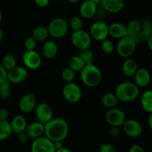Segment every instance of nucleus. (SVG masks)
I'll list each match as a JSON object with an SVG mask.
<instances>
[{
  "instance_id": "1",
  "label": "nucleus",
  "mask_w": 152,
  "mask_h": 152,
  "mask_svg": "<svg viewBox=\"0 0 152 152\" xmlns=\"http://www.w3.org/2000/svg\"><path fill=\"white\" fill-rule=\"evenodd\" d=\"M69 133V125L63 118H53L45 125L44 136L52 142H63Z\"/></svg>"
},
{
  "instance_id": "2",
  "label": "nucleus",
  "mask_w": 152,
  "mask_h": 152,
  "mask_svg": "<svg viewBox=\"0 0 152 152\" xmlns=\"http://www.w3.org/2000/svg\"><path fill=\"white\" fill-rule=\"evenodd\" d=\"M114 93L119 101L131 102L139 97L140 88L135 84L134 82L123 81L117 85Z\"/></svg>"
},
{
  "instance_id": "3",
  "label": "nucleus",
  "mask_w": 152,
  "mask_h": 152,
  "mask_svg": "<svg viewBox=\"0 0 152 152\" xmlns=\"http://www.w3.org/2000/svg\"><path fill=\"white\" fill-rule=\"evenodd\" d=\"M80 78L86 86L96 87L102 81V72L99 67L94 63L87 64L80 72Z\"/></svg>"
},
{
  "instance_id": "4",
  "label": "nucleus",
  "mask_w": 152,
  "mask_h": 152,
  "mask_svg": "<svg viewBox=\"0 0 152 152\" xmlns=\"http://www.w3.org/2000/svg\"><path fill=\"white\" fill-rule=\"evenodd\" d=\"M136 40L134 38L129 36H126L118 40L116 49L119 56L123 58H129L134 55L137 48Z\"/></svg>"
},
{
  "instance_id": "5",
  "label": "nucleus",
  "mask_w": 152,
  "mask_h": 152,
  "mask_svg": "<svg viewBox=\"0 0 152 152\" xmlns=\"http://www.w3.org/2000/svg\"><path fill=\"white\" fill-rule=\"evenodd\" d=\"M49 36L55 39H60L65 37L68 33L69 26L68 22L65 19L56 17L52 19L47 27Z\"/></svg>"
},
{
  "instance_id": "6",
  "label": "nucleus",
  "mask_w": 152,
  "mask_h": 152,
  "mask_svg": "<svg viewBox=\"0 0 152 152\" xmlns=\"http://www.w3.org/2000/svg\"><path fill=\"white\" fill-rule=\"evenodd\" d=\"M62 95L67 101L70 103H77L81 100L83 91L77 83L73 82L66 83L62 87Z\"/></svg>"
},
{
  "instance_id": "7",
  "label": "nucleus",
  "mask_w": 152,
  "mask_h": 152,
  "mask_svg": "<svg viewBox=\"0 0 152 152\" xmlns=\"http://www.w3.org/2000/svg\"><path fill=\"white\" fill-rule=\"evenodd\" d=\"M71 40L73 46L79 50L90 48L92 42V38L89 32L83 29L73 31Z\"/></svg>"
},
{
  "instance_id": "8",
  "label": "nucleus",
  "mask_w": 152,
  "mask_h": 152,
  "mask_svg": "<svg viewBox=\"0 0 152 152\" xmlns=\"http://www.w3.org/2000/svg\"><path fill=\"white\" fill-rule=\"evenodd\" d=\"M89 34L94 40L96 41H102L109 36L108 25L102 20L96 21L91 26Z\"/></svg>"
},
{
  "instance_id": "9",
  "label": "nucleus",
  "mask_w": 152,
  "mask_h": 152,
  "mask_svg": "<svg viewBox=\"0 0 152 152\" xmlns=\"http://www.w3.org/2000/svg\"><path fill=\"white\" fill-rule=\"evenodd\" d=\"M105 119L110 126L121 127L126 120V116L123 110L117 107H114L108 109L105 113Z\"/></svg>"
},
{
  "instance_id": "10",
  "label": "nucleus",
  "mask_w": 152,
  "mask_h": 152,
  "mask_svg": "<svg viewBox=\"0 0 152 152\" xmlns=\"http://www.w3.org/2000/svg\"><path fill=\"white\" fill-rule=\"evenodd\" d=\"M53 142L45 136H42L34 139L31 143V152H55Z\"/></svg>"
},
{
  "instance_id": "11",
  "label": "nucleus",
  "mask_w": 152,
  "mask_h": 152,
  "mask_svg": "<svg viewBox=\"0 0 152 152\" xmlns=\"http://www.w3.org/2000/svg\"><path fill=\"white\" fill-rule=\"evenodd\" d=\"M22 61L25 68L37 69L42 64V58L37 51H25L22 55Z\"/></svg>"
},
{
  "instance_id": "12",
  "label": "nucleus",
  "mask_w": 152,
  "mask_h": 152,
  "mask_svg": "<svg viewBox=\"0 0 152 152\" xmlns=\"http://www.w3.org/2000/svg\"><path fill=\"white\" fill-rule=\"evenodd\" d=\"M35 113L37 121L45 125L53 118V109L50 104L45 102H42L37 104L35 108Z\"/></svg>"
},
{
  "instance_id": "13",
  "label": "nucleus",
  "mask_w": 152,
  "mask_h": 152,
  "mask_svg": "<svg viewBox=\"0 0 152 152\" xmlns=\"http://www.w3.org/2000/svg\"><path fill=\"white\" fill-rule=\"evenodd\" d=\"M28 77V71L27 68L16 66L12 69L7 71V80L11 83L19 84L23 83Z\"/></svg>"
},
{
  "instance_id": "14",
  "label": "nucleus",
  "mask_w": 152,
  "mask_h": 152,
  "mask_svg": "<svg viewBox=\"0 0 152 152\" xmlns=\"http://www.w3.org/2000/svg\"><path fill=\"white\" fill-rule=\"evenodd\" d=\"M125 134L132 138H137L142 133V126L139 121L134 119H126L123 125Z\"/></svg>"
},
{
  "instance_id": "15",
  "label": "nucleus",
  "mask_w": 152,
  "mask_h": 152,
  "mask_svg": "<svg viewBox=\"0 0 152 152\" xmlns=\"http://www.w3.org/2000/svg\"><path fill=\"white\" fill-rule=\"evenodd\" d=\"M37 105V98L32 93H27L20 98L19 108L22 113H30L35 110Z\"/></svg>"
},
{
  "instance_id": "16",
  "label": "nucleus",
  "mask_w": 152,
  "mask_h": 152,
  "mask_svg": "<svg viewBox=\"0 0 152 152\" xmlns=\"http://www.w3.org/2000/svg\"><path fill=\"white\" fill-rule=\"evenodd\" d=\"M134 83L139 88L147 87L151 83V73L145 67L138 68L137 71L134 75Z\"/></svg>"
},
{
  "instance_id": "17",
  "label": "nucleus",
  "mask_w": 152,
  "mask_h": 152,
  "mask_svg": "<svg viewBox=\"0 0 152 152\" xmlns=\"http://www.w3.org/2000/svg\"><path fill=\"white\" fill-rule=\"evenodd\" d=\"M97 7L98 5L91 0H85L80 4L79 9L80 16L83 19H91L95 16Z\"/></svg>"
},
{
  "instance_id": "18",
  "label": "nucleus",
  "mask_w": 152,
  "mask_h": 152,
  "mask_svg": "<svg viewBox=\"0 0 152 152\" xmlns=\"http://www.w3.org/2000/svg\"><path fill=\"white\" fill-rule=\"evenodd\" d=\"M141 23V31L136 37L137 43H146L150 37L152 35V20L151 19H144Z\"/></svg>"
},
{
  "instance_id": "19",
  "label": "nucleus",
  "mask_w": 152,
  "mask_h": 152,
  "mask_svg": "<svg viewBox=\"0 0 152 152\" xmlns=\"http://www.w3.org/2000/svg\"><path fill=\"white\" fill-rule=\"evenodd\" d=\"M100 6L107 12L117 13L123 10L125 6L124 0H102Z\"/></svg>"
},
{
  "instance_id": "20",
  "label": "nucleus",
  "mask_w": 152,
  "mask_h": 152,
  "mask_svg": "<svg viewBox=\"0 0 152 152\" xmlns=\"http://www.w3.org/2000/svg\"><path fill=\"white\" fill-rule=\"evenodd\" d=\"M108 33L109 36L112 38L120 40L123 37L127 36L126 26L120 22H114L108 25Z\"/></svg>"
},
{
  "instance_id": "21",
  "label": "nucleus",
  "mask_w": 152,
  "mask_h": 152,
  "mask_svg": "<svg viewBox=\"0 0 152 152\" xmlns=\"http://www.w3.org/2000/svg\"><path fill=\"white\" fill-rule=\"evenodd\" d=\"M25 132L27 133L29 138L34 139L39 138L44 135L45 124L42 123L39 121L28 124Z\"/></svg>"
},
{
  "instance_id": "22",
  "label": "nucleus",
  "mask_w": 152,
  "mask_h": 152,
  "mask_svg": "<svg viewBox=\"0 0 152 152\" xmlns=\"http://www.w3.org/2000/svg\"><path fill=\"white\" fill-rule=\"evenodd\" d=\"M10 123L13 133L16 134L17 135L20 134V133L25 131L27 126H28L26 119L22 115H16V116H15L12 119L11 122Z\"/></svg>"
},
{
  "instance_id": "23",
  "label": "nucleus",
  "mask_w": 152,
  "mask_h": 152,
  "mask_svg": "<svg viewBox=\"0 0 152 152\" xmlns=\"http://www.w3.org/2000/svg\"><path fill=\"white\" fill-rule=\"evenodd\" d=\"M138 64L136 61L132 58H126L122 64V72L123 75L128 77H132L138 69Z\"/></svg>"
},
{
  "instance_id": "24",
  "label": "nucleus",
  "mask_w": 152,
  "mask_h": 152,
  "mask_svg": "<svg viewBox=\"0 0 152 152\" xmlns=\"http://www.w3.org/2000/svg\"><path fill=\"white\" fill-rule=\"evenodd\" d=\"M43 55L47 59L50 60L54 58L58 53V46L56 42L53 40H48L45 42L42 49Z\"/></svg>"
},
{
  "instance_id": "25",
  "label": "nucleus",
  "mask_w": 152,
  "mask_h": 152,
  "mask_svg": "<svg viewBox=\"0 0 152 152\" xmlns=\"http://www.w3.org/2000/svg\"><path fill=\"white\" fill-rule=\"evenodd\" d=\"M140 104L145 112L152 113V89H147L140 97Z\"/></svg>"
},
{
  "instance_id": "26",
  "label": "nucleus",
  "mask_w": 152,
  "mask_h": 152,
  "mask_svg": "<svg viewBox=\"0 0 152 152\" xmlns=\"http://www.w3.org/2000/svg\"><path fill=\"white\" fill-rule=\"evenodd\" d=\"M126 26L127 35L133 38H136L141 31V23L137 19H131Z\"/></svg>"
},
{
  "instance_id": "27",
  "label": "nucleus",
  "mask_w": 152,
  "mask_h": 152,
  "mask_svg": "<svg viewBox=\"0 0 152 152\" xmlns=\"http://www.w3.org/2000/svg\"><path fill=\"white\" fill-rule=\"evenodd\" d=\"M119 100L114 92H105L102 96V104L105 107L108 109L117 107Z\"/></svg>"
},
{
  "instance_id": "28",
  "label": "nucleus",
  "mask_w": 152,
  "mask_h": 152,
  "mask_svg": "<svg viewBox=\"0 0 152 152\" xmlns=\"http://www.w3.org/2000/svg\"><path fill=\"white\" fill-rule=\"evenodd\" d=\"M68 66L70 69L73 70L74 72H81V70L84 68L86 66V63L84 61L82 60V58L77 55H74V56L71 57L70 59L68 60Z\"/></svg>"
},
{
  "instance_id": "29",
  "label": "nucleus",
  "mask_w": 152,
  "mask_h": 152,
  "mask_svg": "<svg viewBox=\"0 0 152 152\" xmlns=\"http://www.w3.org/2000/svg\"><path fill=\"white\" fill-rule=\"evenodd\" d=\"M49 36L48 28L45 26H38L34 29L32 32V37L37 42H43Z\"/></svg>"
},
{
  "instance_id": "30",
  "label": "nucleus",
  "mask_w": 152,
  "mask_h": 152,
  "mask_svg": "<svg viewBox=\"0 0 152 152\" xmlns=\"http://www.w3.org/2000/svg\"><path fill=\"white\" fill-rule=\"evenodd\" d=\"M13 134L10 123L7 120L0 121V141H3L11 136Z\"/></svg>"
},
{
  "instance_id": "31",
  "label": "nucleus",
  "mask_w": 152,
  "mask_h": 152,
  "mask_svg": "<svg viewBox=\"0 0 152 152\" xmlns=\"http://www.w3.org/2000/svg\"><path fill=\"white\" fill-rule=\"evenodd\" d=\"M1 65L5 68L6 70L9 71L17 66V61L14 55L7 53L3 56L1 59Z\"/></svg>"
},
{
  "instance_id": "32",
  "label": "nucleus",
  "mask_w": 152,
  "mask_h": 152,
  "mask_svg": "<svg viewBox=\"0 0 152 152\" xmlns=\"http://www.w3.org/2000/svg\"><path fill=\"white\" fill-rule=\"evenodd\" d=\"M79 56L82 58L86 65L87 64H92L94 63V52L90 48L83 50H80L79 52Z\"/></svg>"
},
{
  "instance_id": "33",
  "label": "nucleus",
  "mask_w": 152,
  "mask_h": 152,
  "mask_svg": "<svg viewBox=\"0 0 152 152\" xmlns=\"http://www.w3.org/2000/svg\"><path fill=\"white\" fill-rule=\"evenodd\" d=\"M68 26L73 30V31H79V30L83 29V18L81 16H73L70 19L68 22Z\"/></svg>"
},
{
  "instance_id": "34",
  "label": "nucleus",
  "mask_w": 152,
  "mask_h": 152,
  "mask_svg": "<svg viewBox=\"0 0 152 152\" xmlns=\"http://www.w3.org/2000/svg\"><path fill=\"white\" fill-rule=\"evenodd\" d=\"M11 84L8 80H5L0 84V98H7L11 95Z\"/></svg>"
},
{
  "instance_id": "35",
  "label": "nucleus",
  "mask_w": 152,
  "mask_h": 152,
  "mask_svg": "<svg viewBox=\"0 0 152 152\" xmlns=\"http://www.w3.org/2000/svg\"><path fill=\"white\" fill-rule=\"evenodd\" d=\"M101 49L106 55H111L115 51L116 46L111 40L107 38L101 41Z\"/></svg>"
},
{
  "instance_id": "36",
  "label": "nucleus",
  "mask_w": 152,
  "mask_h": 152,
  "mask_svg": "<svg viewBox=\"0 0 152 152\" xmlns=\"http://www.w3.org/2000/svg\"><path fill=\"white\" fill-rule=\"evenodd\" d=\"M61 76L66 83L73 82L75 78V72L73 71L69 67H67V68L62 69V72H61Z\"/></svg>"
},
{
  "instance_id": "37",
  "label": "nucleus",
  "mask_w": 152,
  "mask_h": 152,
  "mask_svg": "<svg viewBox=\"0 0 152 152\" xmlns=\"http://www.w3.org/2000/svg\"><path fill=\"white\" fill-rule=\"evenodd\" d=\"M37 42L34 40L32 36L25 38V41H24V46H25V51L35 50L36 47H37Z\"/></svg>"
},
{
  "instance_id": "38",
  "label": "nucleus",
  "mask_w": 152,
  "mask_h": 152,
  "mask_svg": "<svg viewBox=\"0 0 152 152\" xmlns=\"http://www.w3.org/2000/svg\"><path fill=\"white\" fill-rule=\"evenodd\" d=\"M99 152H117V151L112 145L102 143L99 146Z\"/></svg>"
},
{
  "instance_id": "39",
  "label": "nucleus",
  "mask_w": 152,
  "mask_h": 152,
  "mask_svg": "<svg viewBox=\"0 0 152 152\" xmlns=\"http://www.w3.org/2000/svg\"><path fill=\"white\" fill-rule=\"evenodd\" d=\"M109 136L111 138H117L120 137V134H121V130H120V127L117 126H111L109 131H108Z\"/></svg>"
},
{
  "instance_id": "40",
  "label": "nucleus",
  "mask_w": 152,
  "mask_h": 152,
  "mask_svg": "<svg viewBox=\"0 0 152 152\" xmlns=\"http://www.w3.org/2000/svg\"><path fill=\"white\" fill-rule=\"evenodd\" d=\"M7 80V70L0 63V84Z\"/></svg>"
},
{
  "instance_id": "41",
  "label": "nucleus",
  "mask_w": 152,
  "mask_h": 152,
  "mask_svg": "<svg viewBox=\"0 0 152 152\" xmlns=\"http://www.w3.org/2000/svg\"><path fill=\"white\" fill-rule=\"evenodd\" d=\"M18 139H19V141L22 144H25V143H27L29 140V137L27 134V133L25 131L24 132L20 133L19 134H18Z\"/></svg>"
},
{
  "instance_id": "42",
  "label": "nucleus",
  "mask_w": 152,
  "mask_h": 152,
  "mask_svg": "<svg viewBox=\"0 0 152 152\" xmlns=\"http://www.w3.org/2000/svg\"><path fill=\"white\" fill-rule=\"evenodd\" d=\"M9 116L8 110L5 108L0 109V121L7 120Z\"/></svg>"
},
{
  "instance_id": "43",
  "label": "nucleus",
  "mask_w": 152,
  "mask_h": 152,
  "mask_svg": "<svg viewBox=\"0 0 152 152\" xmlns=\"http://www.w3.org/2000/svg\"><path fill=\"white\" fill-rule=\"evenodd\" d=\"M34 2L39 7L44 8L48 5L50 3V0H34Z\"/></svg>"
},
{
  "instance_id": "44",
  "label": "nucleus",
  "mask_w": 152,
  "mask_h": 152,
  "mask_svg": "<svg viewBox=\"0 0 152 152\" xmlns=\"http://www.w3.org/2000/svg\"><path fill=\"white\" fill-rule=\"evenodd\" d=\"M129 152H145V149L140 145H134L129 149Z\"/></svg>"
},
{
  "instance_id": "45",
  "label": "nucleus",
  "mask_w": 152,
  "mask_h": 152,
  "mask_svg": "<svg viewBox=\"0 0 152 152\" xmlns=\"http://www.w3.org/2000/svg\"><path fill=\"white\" fill-rule=\"evenodd\" d=\"M53 142V146H54L55 150H58V149L63 147V143H62V141H56V142Z\"/></svg>"
},
{
  "instance_id": "46",
  "label": "nucleus",
  "mask_w": 152,
  "mask_h": 152,
  "mask_svg": "<svg viewBox=\"0 0 152 152\" xmlns=\"http://www.w3.org/2000/svg\"><path fill=\"white\" fill-rule=\"evenodd\" d=\"M55 152H72V151H71L69 148H68L66 147H64L63 146V147L55 151Z\"/></svg>"
},
{
  "instance_id": "47",
  "label": "nucleus",
  "mask_w": 152,
  "mask_h": 152,
  "mask_svg": "<svg viewBox=\"0 0 152 152\" xmlns=\"http://www.w3.org/2000/svg\"><path fill=\"white\" fill-rule=\"evenodd\" d=\"M146 43H147V46H148V49H149V50L152 52V35L149 37V38H148V40H147Z\"/></svg>"
},
{
  "instance_id": "48",
  "label": "nucleus",
  "mask_w": 152,
  "mask_h": 152,
  "mask_svg": "<svg viewBox=\"0 0 152 152\" xmlns=\"http://www.w3.org/2000/svg\"><path fill=\"white\" fill-rule=\"evenodd\" d=\"M148 127H149V128L151 129V131H152V113H150L149 116H148Z\"/></svg>"
},
{
  "instance_id": "49",
  "label": "nucleus",
  "mask_w": 152,
  "mask_h": 152,
  "mask_svg": "<svg viewBox=\"0 0 152 152\" xmlns=\"http://www.w3.org/2000/svg\"><path fill=\"white\" fill-rule=\"evenodd\" d=\"M4 37V31H3L2 29H1V28H0V43H1V42L3 40Z\"/></svg>"
},
{
  "instance_id": "50",
  "label": "nucleus",
  "mask_w": 152,
  "mask_h": 152,
  "mask_svg": "<svg viewBox=\"0 0 152 152\" xmlns=\"http://www.w3.org/2000/svg\"><path fill=\"white\" fill-rule=\"evenodd\" d=\"M91 1H93L96 4V5H100V3H101V1H102V0H91Z\"/></svg>"
},
{
  "instance_id": "51",
  "label": "nucleus",
  "mask_w": 152,
  "mask_h": 152,
  "mask_svg": "<svg viewBox=\"0 0 152 152\" xmlns=\"http://www.w3.org/2000/svg\"><path fill=\"white\" fill-rule=\"evenodd\" d=\"M68 1L71 3H77L80 1V0H68Z\"/></svg>"
},
{
  "instance_id": "52",
  "label": "nucleus",
  "mask_w": 152,
  "mask_h": 152,
  "mask_svg": "<svg viewBox=\"0 0 152 152\" xmlns=\"http://www.w3.org/2000/svg\"><path fill=\"white\" fill-rule=\"evenodd\" d=\"M1 20H2V13H1V11L0 10V24H1Z\"/></svg>"
},
{
  "instance_id": "53",
  "label": "nucleus",
  "mask_w": 152,
  "mask_h": 152,
  "mask_svg": "<svg viewBox=\"0 0 152 152\" xmlns=\"http://www.w3.org/2000/svg\"><path fill=\"white\" fill-rule=\"evenodd\" d=\"M55 1H65V0H55Z\"/></svg>"
}]
</instances>
